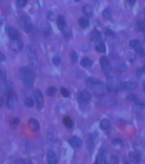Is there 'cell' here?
<instances>
[{
  "label": "cell",
  "instance_id": "1",
  "mask_svg": "<svg viewBox=\"0 0 145 164\" xmlns=\"http://www.w3.org/2000/svg\"><path fill=\"white\" fill-rule=\"evenodd\" d=\"M87 85L89 88H97V91L96 93H102V92L104 90V87H103V84L99 79L94 78V77H89L87 80Z\"/></svg>",
  "mask_w": 145,
  "mask_h": 164
},
{
  "label": "cell",
  "instance_id": "2",
  "mask_svg": "<svg viewBox=\"0 0 145 164\" xmlns=\"http://www.w3.org/2000/svg\"><path fill=\"white\" fill-rule=\"evenodd\" d=\"M100 66H101V68L102 69V72H104V74H109L111 72V66H110L109 61L107 60V58L106 57L102 56L100 58Z\"/></svg>",
  "mask_w": 145,
  "mask_h": 164
},
{
  "label": "cell",
  "instance_id": "3",
  "mask_svg": "<svg viewBox=\"0 0 145 164\" xmlns=\"http://www.w3.org/2000/svg\"><path fill=\"white\" fill-rule=\"evenodd\" d=\"M10 47L11 48V50H12L13 51L18 52L23 48V42L22 40L20 38L15 39V40H11L10 42Z\"/></svg>",
  "mask_w": 145,
  "mask_h": 164
},
{
  "label": "cell",
  "instance_id": "4",
  "mask_svg": "<svg viewBox=\"0 0 145 164\" xmlns=\"http://www.w3.org/2000/svg\"><path fill=\"white\" fill-rule=\"evenodd\" d=\"M17 101H18V96L15 94V92L13 91H9V95L8 97V101H7V104L8 106L10 109H13L15 106L16 105Z\"/></svg>",
  "mask_w": 145,
  "mask_h": 164
},
{
  "label": "cell",
  "instance_id": "5",
  "mask_svg": "<svg viewBox=\"0 0 145 164\" xmlns=\"http://www.w3.org/2000/svg\"><path fill=\"white\" fill-rule=\"evenodd\" d=\"M34 98H35L37 108L39 109H42L43 106H44V98H43L41 92L38 90H35L34 93Z\"/></svg>",
  "mask_w": 145,
  "mask_h": 164
},
{
  "label": "cell",
  "instance_id": "6",
  "mask_svg": "<svg viewBox=\"0 0 145 164\" xmlns=\"http://www.w3.org/2000/svg\"><path fill=\"white\" fill-rule=\"evenodd\" d=\"M137 87V83H136L135 82H125V83L120 84V89L123 90H126V91H131V90H134Z\"/></svg>",
  "mask_w": 145,
  "mask_h": 164
},
{
  "label": "cell",
  "instance_id": "7",
  "mask_svg": "<svg viewBox=\"0 0 145 164\" xmlns=\"http://www.w3.org/2000/svg\"><path fill=\"white\" fill-rule=\"evenodd\" d=\"M127 99H129V101H133V103L135 104V105L137 106L138 107L140 108V109H144V108H145L144 102L143 101L140 100L139 98H137L136 96H134V95H130V96H128Z\"/></svg>",
  "mask_w": 145,
  "mask_h": 164
},
{
  "label": "cell",
  "instance_id": "8",
  "mask_svg": "<svg viewBox=\"0 0 145 164\" xmlns=\"http://www.w3.org/2000/svg\"><path fill=\"white\" fill-rule=\"evenodd\" d=\"M90 100H91V94L87 90L81 92L78 98V101L80 103H87Z\"/></svg>",
  "mask_w": 145,
  "mask_h": 164
},
{
  "label": "cell",
  "instance_id": "9",
  "mask_svg": "<svg viewBox=\"0 0 145 164\" xmlns=\"http://www.w3.org/2000/svg\"><path fill=\"white\" fill-rule=\"evenodd\" d=\"M8 34L10 37V40H15V39L20 38V33L16 28L13 27H9L8 28Z\"/></svg>",
  "mask_w": 145,
  "mask_h": 164
},
{
  "label": "cell",
  "instance_id": "10",
  "mask_svg": "<svg viewBox=\"0 0 145 164\" xmlns=\"http://www.w3.org/2000/svg\"><path fill=\"white\" fill-rule=\"evenodd\" d=\"M47 162L50 164H56L57 163V155L53 152L52 150H49L47 155Z\"/></svg>",
  "mask_w": 145,
  "mask_h": 164
},
{
  "label": "cell",
  "instance_id": "11",
  "mask_svg": "<svg viewBox=\"0 0 145 164\" xmlns=\"http://www.w3.org/2000/svg\"><path fill=\"white\" fill-rule=\"evenodd\" d=\"M106 152L105 150H102L99 152L98 155L96 159V163L98 164H104L107 163V160H106Z\"/></svg>",
  "mask_w": 145,
  "mask_h": 164
},
{
  "label": "cell",
  "instance_id": "12",
  "mask_svg": "<svg viewBox=\"0 0 145 164\" xmlns=\"http://www.w3.org/2000/svg\"><path fill=\"white\" fill-rule=\"evenodd\" d=\"M28 126H29L30 129H31L32 131L36 132L38 131H39L40 129V126L38 122L35 119H30L28 120Z\"/></svg>",
  "mask_w": 145,
  "mask_h": 164
},
{
  "label": "cell",
  "instance_id": "13",
  "mask_svg": "<svg viewBox=\"0 0 145 164\" xmlns=\"http://www.w3.org/2000/svg\"><path fill=\"white\" fill-rule=\"evenodd\" d=\"M57 25L60 31H64V30L66 28V21L64 17L59 15L57 20Z\"/></svg>",
  "mask_w": 145,
  "mask_h": 164
},
{
  "label": "cell",
  "instance_id": "14",
  "mask_svg": "<svg viewBox=\"0 0 145 164\" xmlns=\"http://www.w3.org/2000/svg\"><path fill=\"white\" fill-rule=\"evenodd\" d=\"M23 82L24 85L27 87H31L34 85V77L32 74H30V75H26L24 76L23 77Z\"/></svg>",
  "mask_w": 145,
  "mask_h": 164
},
{
  "label": "cell",
  "instance_id": "15",
  "mask_svg": "<svg viewBox=\"0 0 145 164\" xmlns=\"http://www.w3.org/2000/svg\"><path fill=\"white\" fill-rule=\"evenodd\" d=\"M90 37H91V41L94 42H99L101 40V34L98 30L94 29L91 31Z\"/></svg>",
  "mask_w": 145,
  "mask_h": 164
},
{
  "label": "cell",
  "instance_id": "16",
  "mask_svg": "<svg viewBox=\"0 0 145 164\" xmlns=\"http://www.w3.org/2000/svg\"><path fill=\"white\" fill-rule=\"evenodd\" d=\"M129 159L133 163H139L141 162L140 155L136 152H131L130 153H129Z\"/></svg>",
  "mask_w": 145,
  "mask_h": 164
},
{
  "label": "cell",
  "instance_id": "17",
  "mask_svg": "<svg viewBox=\"0 0 145 164\" xmlns=\"http://www.w3.org/2000/svg\"><path fill=\"white\" fill-rule=\"evenodd\" d=\"M70 145H71L72 147H74L78 148L81 147V145H82V141L78 137L75 136V137H74L70 141Z\"/></svg>",
  "mask_w": 145,
  "mask_h": 164
},
{
  "label": "cell",
  "instance_id": "18",
  "mask_svg": "<svg viewBox=\"0 0 145 164\" xmlns=\"http://www.w3.org/2000/svg\"><path fill=\"white\" fill-rule=\"evenodd\" d=\"M28 54L30 58L32 60H36L37 58V56H36V50L34 49V47L33 46H28Z\"/></svg>",
  "mask_w": 145,
  "mask_h": 164
},
{
  "label": "cell",
  "instance_id": "19",
  "mask_svg": "<svg viewBox=\"0 0 145 164\" xmlns=\"http://www.w3.org/2000/svg\"><path fill=\"white\" fill-rule=\"evenodd\" d=\"M19 72L23 76L30 75V74H33V71H32V69H31V68H30V67H22V68L20 69Z\"/></svg>",
  "mask_w": 145,
  "mask_h": 164
},
{
  "label": "cell",
  "instance_id": "20",
  "mask_svg": "<svg viewBox=\"0 0 145 164\" xmlns=\"http://www.w3.org/2000/svg\"><path fill=\"white\" fill-rule=\"evenodd\" d=\"M81 65L83 67H86V68H88V67H90L92 66V61L91 59H89V58H84L81 59V62H80Z\"/></svg>",
  "mask_w": 145,
  "mask_h": 164
},
{
  "label": "cell",
  "instance_id": "21",
  "mask_svg": "<svg viewBox=\"0 0 145 164\" xmlns=\"http://www.w3.org/2000/svg\"><path fill=\"white\" fill-rule=\"evenodd\" d=\"M78 24L82 28H87L89 26V21L87 18H81L78 21Z\"/></svg>",
  "mask_w": 145,
  "mask_h": 164
},
{
  "label": "cell",
  "instance_id": "22",
  "mask_svg": "<svg viewBox=\"0 0 145 164\" xmlns=\"http://www.w3.org/2000/svg\"><path fill=\"white\" fill-rule=\"evenodd\" d=\"M96 50L99 53H105L106 51V47L105 44L102 42H100L99 43H97V44L95 47Z\"/></svg>",
  "mask_w": 145,
  "mask_h": 164
},
{
  "label": "cell",
  "instance_id": "23",
  "mask_svg": "<svg viewBox=\"0 0 145 164\" xmlns=\"http://www.w3.org/2000/svg\"><path fill=\"white\" fill-rule=\"evenodd\" d=\"M110 121L107 119H103L102 120H101L100 122V128L102 130H107L110 127Z\"/></svg>",
  "mask_w": 145,
  "mask_h": 164
},
{
  "label": "cell",
  "instance_id": "24",
  "mask_svg": "<svg viewBox=\"0 0 145 164\" xmlns=\"http://www.w3.org/2000/svg\"><path fill=\"white\" fill-rule=\"evenodd\" d=\"M83 11L87 16H91V15L93 14V8L89 5H87V6L84 7L83 8Z\"/></svg>",
  "mask_w": 145,
  "mask_h": 164
},
{
  "label": "cell",
  "instance_id": "25",
  "mask_svg": "<svg viewBox=\"0 0 145 164\" xmlns=\"http://www.w3.org/2000/svg\"><path fill=\"white\" fill-rule=\"evenodd\" d=\"M63 123H64V125L66 126V127L69 128V129L72 128L73 127V126H74L73 120H72L69 117H64V119H63Z\"/></svg>",
  "mask_w": 145,
  "mask_h": 164
},
{
  "label": "cell",
  "instance_id": "26",
  "mask_svg": "<svg viewBox=\"0 0 145 164\" xmlns=\"http://www.w3.org/2000/svg\"><path fill=\"white\" fill-rule=\"evenodd\" d=\"M57 92V88L54 86H51V87L48 88V89L47 90V94L49 96H54L56 94Z\"/></svg>",
  "mask_w": 145,
  "mask_h": 164
},
{
  "label": "cell",
  "instance_id": "27",
  "mask_svg": "<svg viewBox=\"0 0 145 164\" xmlns=\"http://www.w3.org/2000/svg\"><path fill=\"white\" fill-rule=\"evenodd\" d=\"M134 50L136 52L137 54H139V56H142V57L145 56V50H144L142 47H141V45H139L136 47H135Z\"/></svg>",
  "mask_w": 145,
  "mask_h": 164
},
{
  "label": "cell",
  "instance_id": "28",
  "mask_svg": "<svg viewBox=\"0 0 145 164\" xmlns=\"http://www.w3.org/2000/svg\"><path fill=\"white\" fill-rule=\"evenodd\" d=\"M111 14H112V11L110 8H106L102 13L103 16H104V18H106V19H109V18H110V17H111Z\"/></svg>",
  "mask_w": 145,
  "mask_h": 164
},
{
  "label": "cell",
  "instance_id": "29",
  "mask_svg": "<svg viewBox=\"0 0 145 164\" xmlns=\"http://www.w3.org/2000/svg\"><path fill=\"white\" fill-rule=\"evenodd\" d=\"M139 45H141V43L139 41V40H131L130 42H129V46H130L131 47H132V48L134 49L135 47H136L137 46Z\"/></svg>",
  "mask_w": 145,
  "mask_h": 164
},
{
  "label": "cell",
  "instance_id": "30",
  "mask_svg": "<svg viewBox=\"0 0 145 164\" xmlns=\"http://www.w3.org/2000/svg\"><path fill=\"white\" fill-rule=\"evenodd\" d=\"M24 102H25V104L27 106H28V107H33V106H34V101L31 98H26V99H25V101H24Z\"/></svg>",
  "mask_w": 145,
  "mask_h": 164
},
{
  "label": "cell",
  "instance_id": "31",
  "mask_svg": "<svg viewBox=\"0 0 145 164\" xmlns=\"http://www.w3.org/2000/svg\"><path fill=\"white\" fill-rule=\"evenodd\" d=\"M34 30V26L31 24H26L24 26V31L26 33H30Z\"/></svg>",
  "mask_w": 145,
  "mask_h": 164
},
{
  "label": "cell",
  "instance_id": "32",
  "mask_svg": "<svg viewBox=\"0 0 145 164\" xmlns=\"http://www.w3.org/2000/svg\"><path fill=\"white\" fill-rule=\"evenodd\" d=\"M104 34L107 37H113L115 35V33L110 28H106L105 31H104Z\"/></svg>",
  "mask_w": 145,
  "mask_h": 164
},
{
  "label": "cell",
  "instance_id": "33",
  "mask_svg": "<svg viewBox=\"0 0 145 164\" xmlns=\"http://www.w3.org/2000/svg\"><path fill=\"white\" fill-rule=\"evenodd\" d=\"M138 29L142 32H145V24H144L142 21H139L137 23Z\"/></svg>",
  "mask_w": 145,
  "mask_h": 164
},
{
  "label": "cell",
  "instance_id": "34",
  "mask_svg": "<svg viewBox=\"0 0 145 164\" xmlns=\"http://www.w3.org/2000/svg\"><path fill=\"white\" fill-rule=\"evenodd\" d=\"M28 3V0H17V5L20 8H23Z\"/></svg>",
  "mask_w": 145,
  "mask_h": 164
},
{
  "label": "cell",
  "instance_id": "35",
  "mask_svg": "<svg viewBox=\"0 0 145 164\" xmlns=\"http://www.w3.org/2000/svg\"><path fill=\"white\" fill-rule=\"evenodd\" d=\"M70 58H71V61L73 63H76L77 61H78V56H77L76 53L75 52H72L70 53Z\"/></svg>",
  "mask_w": 145,
  "mask_h": 164
},
{
  "label": "cell",
  "instance_id": "36",
  "mask_svg": "<svg viewBox=\"0 0 145 164\" xmlns=\"http://www.w3.org/2000/svg\"><path fill=\"white\" fill-rule=\"evenodd\" d=\"M60 91H61V94L63 95L64 97L67 98L70 96V93H69V91L67 90V89L65 88L62 87L61 89H60Z\"/></svg>",
  "mask_w": 145,
  "mask_h": 164
},
{
  "label": "cell",
  "instance_id": "37",
  "mask_svg": "<svg viewBox=\"0 0 145 164\" xmlns=\"http://www.w3.org/2000/svg\"><path fill=\"white\" fill-rule=\"evenodd\" d=\"M5 87L8 92L11 91L12 88V83H10V82H7V83H5Z\"/></svg>",
  "mask_w": 145,
  "mask_h": 164
},
{
  "label": "cell",
  "instance_id": "38",
  "mask_svg": "<svg viewBox=\"0 0 145 164\" xmlns=\"http://www.w3.org/2000/svg\"><path fill=\"white\" fill-rule=\"evenodd\" d=\"M60 61H61V59H60V57L58 56H56L53 58V64L56 66H58L60 64Z\"/></svg>",
  "mask_w": 145,
  "mask_h": 164
},
{
  "label": "cell",
  "instance_id": "39",
  "mask_svg": "<svg viewBox=\"0 0 145 164\" xmlns=\"http://www.w3.org/2000/svg\"><path fill=\"white\" fill-rule=\"evenodd\" d=\"M18 124H19V120H18V118H15V119H14L12 122H11L10 126L12 128H15Z\"/></svg>",
  "mask_w": 145,
  "mask_h": 164
},
{
  "label": "cell",
  "instance_id": "40",
  "mask_svg": "<svg viewBox=\"0 0 145 164\" xmlns=\"http://www.w3.org/2000/svg\"><path fill=\"white\" fill-rule=\"evenodd\" d=\"M6 77V73H5V70L2 69L0 67V80H4Z\"/></svg>",
  "mask_w": 145,
  "mask_h": 164
},
{
  "label": "cell",
  "instance_id": "41",
  "mask_svg": "<svg viewBox=\"0 0 145 164\" xmlns=\"http://www.w3.org/2000/svg\"><path fill=\"white\" fill-rule=\"evenodd\" d=\"M110 162L111 163H118L119 160L116 156H111L110 159Z\"/></svg>",
  "mask_w": 145,
  "mask_h": 164
},
{
  "label": "cell",
  "instance_id": "42",
  "mask_svg": "<svg viewBox=\"0 0 145 164\" xmlns=\"http://www.w3.org/2000/svg\"><path fill=\"white\" fill-rule=\"evenodd\" d=\"M5 56L2 53V52H0V62H2V61H5Z\"/></svg>",
  "mask_w": 145,
  "mask_h": 164
},
{
  "label": "cell",
  "instance_id": "43",
  "mask_svg": "<svg viewBox=\"0 0 145 164\" xmlns=\"http://www.w3.org/2000/svg\"><path fill=\"white\" fill-rule=\"evenodd\" d=\"M120 143H121V140H120V139H115L113 142V144H115V145H116V144L118 145V144Z\"/></svg>",
  "mask_w": 145,
  "mask_h": 164
},
{
  "label": "cell",
  "instance_id": "44",
  "mask_svg": "<svg viewBox=\"0 0 145 164\" xmlns=\"http://www.w3.org/2000/svg\"><path fill=\"white\" fill-rule=\"evenodd\" d=\"M4 103V100H3V98L2 96H0V107H2V106L3 105Z\"/></svg>",
  "mask_w": 145,
  "mask_h": 164
},
{
  "label": "cell",
  "instance_id": "45",
  "mask_svg": "<svg viewBox=\"0 0 145 164\" xmlns=\"http://www.w3.org/2000/svg\"><path fill=\"white\" fill-rule=\"evenodd\" d=\"M127 1L129 2V3L131 4V5L134 4L135 2H136V0H127Z\"/></svg>",
  "mask_w": 145,
  "mask_h": 164
},
{
  "label": "cell",
  "instance_id": "46",
  "mask_svg": "<svg viewBox=\"0 0 145 164\" xmlns=\"http://www.w3.org/2000/svg\"><path fill=\"white\" fill-rule=\"evenodd\" d=\"M143 89H144V91L145 92V83L144 84V86H143Z\"/></svg>",
  "mask_w": 145,
  "mask_h": 164
},
{
  "label": "cell",
  "instance_id": "47",
  "mask_svg": "<svg viewBox=\"0 0 145 164\" xmlns=\"http://www.w3.org/2000/svg\"><path fill=\"white\" fill-rule=\"evenodd\" d=\"M74 1H75L76 2H80L81 0H74Z\"/></svg>",
  "mask_w": 145,
  "mask_h": 164
}]
</instances>
